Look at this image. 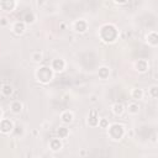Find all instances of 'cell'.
<instances>
[{"mask_svg":"<svg viewBox=\"0 0 158 158\" xmlns=\"http://www.w3.org/2000/svg\"><path fill=\"white\" fill-rule=\"evenodd\" d=\"M138 109H140V108H138V105H136V104H131V105L128 106V111L131 114H137L138 113Z\"/></svg>","mask_w":158,"mask_h":158,"instance_id":"cell-19","label":"cell"},{"mask_svg":"<svg viewBox=\"0 0 158 158\" xmlns=\"http://www.w3.org/2000/svg\"><path fill=\"white\" fill-rule=\"evenodd\" d=\"M25 21L26 22H32V21H34V15H32V14H26V15H25Z\"/></svg>","mask_w":158,"mask_h":158,"instance_id":"cell-20","label":"cell"},{"mask_svg":"<svg viewBox=\"0 0 158 158\" xmlns=\"http://www.w3.org/2000/svg\"><path fill=\"white\" fill-rule=\"evenodd\" d=\"M89 124L91 126H95V125L99 124V116H98V113L95 109H93L90 111V116H89Z\"/></svg>","mask_w":158,"mask_h":158,"instance_id":"cell-6","label":"cell"},{"mask_svg":"<svg viewBox=\"0 0 158 158\" xmlns=\"http://www.w3.org/2000/svg\"><path fill=\"white\" fill-rule=\"evenodd\" d=\"M116 36H117V31H116V29L113 25H106L101 29V38L106 41V42L114 41Z\"/></svg>","mask_w":158,"mask_h":158,"instance_id":"cell-1","label":"cell"},{"mask_svg":"<svg viewBox=\"0 0 158 158\" xmlns=\"http://www.w3.org/2000/svg\"><path fill=\"white\" fill-rule=\"evenodd\" d=\"M0 5H1L4 10L10 11L11 9L15 6V1H14V0H0Z\"/></svg>","mask_w":158,"mask_h":158,"instance_id":"cell-5","label":"cell"},{"mask_svg":"<svg viewBox=\"0 0 158 158\" xmlns=\"http://www.w3.org/2000/svg\"><path fill=\"white\" fill-rule=\"evenodd\" d=\"M137 68H138V71H140V72H146L147 71V63H146V61H138Z\"/></svg>","mask_w":158,"mask_h":158,"instance_id":"cell-15","label":"cell"},{"mask_svg":"<svg viewBox=\"0 0 158 158\" xmlns=\"http://www.w3.org/2000/svg\"><path fill=\"white\" fill-rule=\"evenodd\" d=\"M74 27H76V31L78 32H84L85 29H87V24L84 21H82V20H79L76 22V25H74Z\"/></svg>","mask_w":158,"mask_h":158,"instance_id":"cell-8","label":"cell"},{"mask_svg":"<svg viewBox=\"0 0 158 158\" xmlns=\"http://www.w3.org/2000/svg\"><path fill=\"white\" fill-rule=\"evenodd\" d=\"M99 125L101 127H106V126H108V121H106V120H101V121H100V120H99Z\"/></svg>","mask_w":158,"mask_h":158,"instance_id":"cell-21","label":"cell"},{"mask_svg":"<svg viewBox=\"0 0 158 158\" xmlns=\"http://www.w3.org/2000/svg\"><path fill=\"white\" fill-rule=\"evenodd\" d=\"M21 109H22V105H21L20 101H14V103L11 104V110L14 111V113H16V114L20 113Z\"/></svg>","mask_w":158,"mask_h":158,"instance_id":"cell-12","label":"cell"},{"mask_svg":"<svg viewBox=\"0 0 158 158\" xmlns=\"http://www.w3.org/2000/svg\"><path fill=\"white\" fill-rule=\"evenodd\" d=\"M14 125L10 120H0V131L4 133H9L10 131H12Z\"/></svg>","mask_w":158,"mask_h":158,"instance_id":"cell-4","label":"cell"},{"mask_svg":"<svg viewBox=\"0 0 158 158\" xmlns=\"http://www.w3.org/2000/svg\"><path fill=\"white\" fill-rule=\"evenodd\" d=\"M64 68V62L62 59H56L53 62V69L54 71H63Z\"/></svg>","mask_w":158,"mask_h":158,"instance_id":"cell-10","label":"cell"},{"mask_svg":"<svg viewBox=\"0 0 158 158\" xmlns=\"http://www.w3.org/2000/svg\"><path fill=\"white\" fill-rule=\"evenodd\" d=\"M68 135V130L66 128V127H61L58 130V136L61 137V138H64Z\"/></svg>","mask_w":158,"mask_h":158,"instance_id":"cell-18","label":"cell"},{"mask_svg":"<svg viewBox=\"0 0 158 158\" xmlns=\"http://www.w3.org/2000/svg\"><path fill=\"white\" fill-rule=\"evenodd\" d=\"M1 93L5 96H9L12 93V87L11 85H3V88H1Z\"/></svg>","mask_w":158,"mask_h":158,"instance_id":"cell-13","label":"cell"},{"mask_svg":"<svg viewBox=\"0 0 158 158\" xmlns=\"http://www.w3.org/2000/svg\"><path fill=\"white\" fill-rule=\"evenodd\" d=\"M113 110L116 115H120V114H122V111H124V106L121 104H115L113 106Z\"/></svg>","mask_w":158,"mask_h":158,"instance_id":"cell-14","label":"cell"},{"mask_svg":"<svg viewBox=\"0 0 158 158\" xmlns=\"http://www.w3.org/2000/svg\"><path fill=\"white\" fill-rule=\"evenodd\" d=\"M37 78H38V80H41V82L47 83L51 80V78H52V71H51L48 67L40 68L38 71H37Z\"/></svg>","mask_w":158,"mask_h":158,"instance_id":"cell-3","label":"cell"},{"mask_svg":"<svg viewBox=\"0 0 158 158\" xmlns=\"http://www.w3.org/2000/svg\"><path fill=\"white\" fill-rule=\"evenodd\" d=\"M132 96L135 98V99H141V98L143 96V91L141 89H135L133 93H132Z\"/></svg>","mask_w":158,"mask_h":158,"instance_id":"cell-17","label":"cell"},{"mask_svg":"<svg viewBox=\"0 0 158 158\" xmlns=\"http://www.w3.org/2000/svg\"><path fill=\"white\" fill-rule=\"evenodd\" d=\"M115 1H117V3H125L126 0H115Z\"/></svg>","mask_w":158,"mask_h":158,"instance_id":"cell-24","label":"cell"},{"mask_svg":"<svg viewBox=\"0 0 158 158\" xmlns=\"http://www.w3.org/2000/svg\"><path fill=\"white\" fill-rule=\"evenodd\" d=\"M0 120H1V110H0Z\"/></svg>","mask_w":158,"mask_h":158,"instance_id":"cell-25","label":"cell"},{"mask_svg":"<svg viewBox=\"0 0 158 158\" xmlns=\"http://www.w3.org/2000/svg\"><path fill=\"white\" fill-rule=\"evenodd\" d=\"M34 61H41V54L37 53L36 56H34Z\"/></svg>","mask_w":158,"mask_h":158,"instance_id":"cell-23","label":"cell"},{"mask_svg":"<svg viewBox=\"0 0 158 158\" xmlns=\"http://www.w3.org/2000/svg\"><path fill=\"white\" fill-rule=\"evenodd\" d=\"M124 126L122 125H119V124H115L110 127L109 130V135L113 140H120L122 136H124Z\"/></svg>","mask_w":158,"mask_h":158,"instance_id":"cell-2","label":"cell"},{"mask_svg":"<svg viewBox=\"0 0 158 158\" xmlns=\"http://www.w3.org/2000/svg\"><path fill=\"white\" fill-rule=\"evenodd\" d=\"M151 93H152L153 98H156V96H157V87H152V89H151Z\"/></svg>","mask_w":158,"mask_h":158,"instance_id":"cell-22","label":"cell"},{"mask_svg":"<svg viewBox=\"0 0 158 158\" xmlns=\"http://www.w3.org/2000/svg\"><path fill=\"white\" fill-rule=\"evenodd\" d=\"M14 30H15V34L21 35L22 32H24V30H25V26H24L22 22H16L15 26H14Z\"/></svg>","mask_w":158,"mask_h":158,"instance_id":"cell-11","label":"cell"},{"mask_svg":"<svg viewBox=\"0 0 158 158\" xmlns=\"http://www.w3.org/2000/svg\"><path fill=\"white\" fill-rule=\"evenodd\" d=\"M62 120H63V122H66V124L72 122L73 121V114L69 113V111H66V113L62 114Z\"/></svg>","mask_w":158,"mask_h":158,"instance_id":"cell-9","label":"cell"},{"mask_svg":"<svg viewBox=\"0 0 158 158\" xmlns=\"http://www.w3.org/2000/svg\"><path fill=\"white\" fill-rule=\"evenodd\" d=\"M99 76L101 78H106L109 76V69L106 68V67H103V68H100L99 69Z\"/></svg>","mask_w":158,"mask_h":158,"instance_id":"cell-16","label":"cell"},{"mask_svg":"<svg viewBox=\"0 0 158 158\" xmlns=\"http://www.w3.org/2000/svg\"><path fill=\"white\" fill-rule=\"evenodd\" d=\"M49 147H51V150L52 151H59L61 150V147H62V143H61L59 140L54 138V140H52L49 142Z\"/></svg>","mask_w":158,"mask_h":158,"instance_id":"cell-7","label":"cell"}]
</instances>
